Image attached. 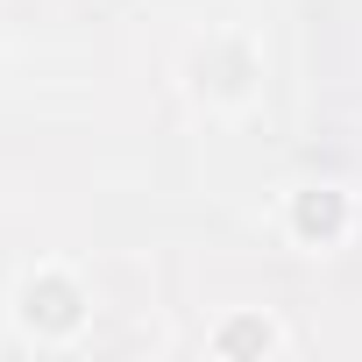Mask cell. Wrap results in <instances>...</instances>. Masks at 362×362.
Here are the masks:
<instances>
[{
    "instance_id": "3",
    "label": "cell",
    "mask_w": 362,
    "mask_h": 362,
    "mask_svg": "<svg viewBox=\"0 0 362 362\" xmlns=\"http://www.w3.org/2000/svg\"><path fill=\"white\" fill-rule=\"evenodd\" d=\"M221 348H270V327H235Z\"/></svg>"
},
{
    "instance_id": "2",
    "label": "cell",
    "mask_w": 362,
    "mask_h": 362,
    "mask_svg": "<svg viewBox=\"0 0 362 362\" xmlns=\"http://www.w3.org/2000/svg\"><path fill=\"white\" fill-rule=\"evenodd\" d=\"M298 228H305V235H334V228H341V199H334V192L298 199Z\"/></svg>"
},
{
    "instance_id": "1",
    "label": "cell",
    "mask_w": 362,
    "mask_h": 362,
    "mask_svg": "<svg viewBox=\"0 0 362 362\" xmlns=\"http://www.w3.org/2000/svg\"><path fill=\"white\" fill-rule=\"evenodd\" d=\"M29 320H43V327H71V320H78V305H71V291H64V284H43V291H29Z\"/></svg>"
}]
</instances>
